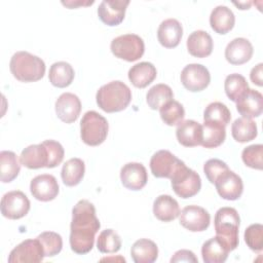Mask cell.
<instances>
[{"mask_svg": "<svg viewBox=\"0 0 263 263\" xmlns=\"http://www.w3.org/2000/svg\"><path fill=\"white\" fill-rule=\"evenodd\" d=\"M182 160L176 157L168 150H159L150 159V170L156 178L171 179Z\"/></svg>", "mask_w": 263, "mask_h": 263, "instance_id": "4fadbf2b", "label": "cell"}, {"mask_svg": "<svg viewBox=\"0 0 263 263\" xmlns=\"http://www.w3.org/2000/svg\"><path fill=\"white\" fill-rule=\"evenodd\" d=\"M176 137L178 142L185 147L198 146L202 140V126L195 120H184L178 124Z\"/></svg>", "mask_w": 263, "mask_h": 263, "instance_id": "7402d4cb", "label": "cell"}, {"mask_svg": "<svg viewBox=\"0 0 263 263\" xmlns=\"http://www.w3.org/2000/svg\"><path fill=\"white\" fill-rule=\"evenodd\" d=\"M20 162L14 152L8 150L0 152V173L3 183H9L17 177L21 171Z\"/></svg>", "mask_w": 263, "mask_h": 263, "instance_id": "d6a6232c", "label": "cell"}, {"mask_svg": "<svg viewBox=\"0 0 263 263\" xmlns=\"http://www.w3.org/2000/svg\"><path fill=\"white\" fill-rule=\"evenodd\" d=\"M93 3V1L90 2H83V1H68V2H62L63 5L69 7V8H76L78 6H83V5H91Z\"/></svg>", "mask_w": 263, "mask_h": 263, "instance_id": "bcb514c9", "label": "cell"}, {"mask_svg": "<svg viewBox=\"0 0 263 263\" xmlns=\"http://www.w3.org/2000/svg\"><path fill=\"white\" fill-rule=\"evenodd\" d=\"M231 119V113L226 105L220 102H214L206 106L203 112V120L208 122H217L226 126Z\"/></svg>", "mask_w": 263, "mask_h": 263, "instance_id": "d590c367", "label": "cell"}, {"mask_svg": "<svg viewBox=\"0 0 263 263\" xmlns=\"http://www.w3.org/2000/svg\"><path fill=\"white\" fill-rule=\"evenodd\" d=\"M227 170H229L228 165L220 160V159H217V158H213V159H209L204 165H203V172H204V175L206 176L208 180L210 181V183L214 184L216 179L221 175L223 174L224 172H226Z\"/></svg>", "mask_w": 263, "mask_h": 263, "instance_id": "7bdbcfd3", "label": "cell"}, {"mask_svg": "<svg viewBox=\"0 0 263 263\" xmlns=\"http://www.w3.org/2000/svg\"><path fill=\"white\" fill-rule=\"evenodd\" d=\"M43 144L46 146L47 151H48V157H49V162L47 167L52 168L58 166L64 159L65 151L63 146L53 140H46L43 141Z\"/></svg>", "mask_w": 263, "mask_h": 263, "instance_id": "b9f144b4", "label": "cell"}, {"mask_svg": "<svg viewBox=\"0 0 263 263\" xmlns=\"http://www.w3.org/2000/svg\"><path fill=\"white\" fill-rule=\"evenodd\" d=\"M224 89L226 96L232 102H236L239 97L249 89V84L242 75L233 73L225 78Z\"/></svg>", "mask_w": 263, "mask_h": 263, "instance_id": "e575fe53", "label": "cell"}, {"mask_svg": "<svg viewBox=\"0 0 263 263\" xmlns=\"http://www.w3.org/2000/svg\"><path fill=\"white\" fill-rule=\"evenodd\" d=\"M100 227L101 224L96 216L95 205L86 199L79 200L72 210L71 250L78 255L90 252L95 243V235Z\"/></svg>", "mask_w": 263, "mask_h": 263, "instance_id": "6da1fadb", "label": "cell"}, {"mask_svg": "<svg viewBox=\"0 0 263 263\" xmlns=\"http://www.w3.org/2000/svg\"><path fill=\"white\" fill-rule=\"evenodd\" d=\"M98 106L107 113L124 110L132 100V90L122 81L115 80L102 85L96 95Z\"/></svg>", "mask_w": 263, "mask_h": 263, "instance_id": "7a4b0ae2", "label": "cell"}, {"mask_svg": "<svg viewBox=\"0 0 263 263\" xmlns=\"http://www.w3.org/2000/svg\"><path fill=\"white\" fill-rule=\"evenodd\" d=\"M202 126L201 146L204 148H216L220 146L226 138L225 126L217 122L204 121Z\"/></svg>", "mask_w": 263, "mask_h": 263, "instance_id": "1f68e13d", "label": "cell"}, {"mask_svg": "<svg viewBox=\"0 0 263 263\" xmlns=\"http://www.w3.org/2000/svg\"><path fill=\"white\" fill-rule=\"evenodd\" d=\"M230 250L225 241L215 236L206 240L201 247L202 260L205 263H223L226 261Z\"/></svg>", "mask_w": 263, "mask_h": 263, "instance_id": "cb8c5ba5", "label": "cell"}, {"mask_svg": "<svg viewBox=\"0 0 263 263\" xmlns=\"http://www.w3.org/2000/svg\"><path fill=\"white\" fill-rule=\"evenodd\" d=\"M180 213L178 201L171 195H159L153 202V214L159 221L171 222L178 218Z\"/></svg>", "mask_w": 263, "mask_h": 263, "instance_id": "d4e9b609", "label": "cell"}, {"mask_svg": "<svg viewBox=\"0 0 263 263\" xmlns=\"http://www.w3.org/2000/svg\"><path fill=\"white\" fill-rule=\"evenodd\" d=\"M30 211V200L27 195L18 190L5 193L1 199V214L10 220L25 217Z\"/></svg>", "mask_w": 263, "mask_h": 263, "instance_id": "ba28073f", "label": "cell"}, {"mask_svg": "<svg viewBox=\"0 0 263 263\" xmlns=\"http://www.w3.org/2000/svg\"><path fill=\"white\" fill-rule=\"evenodd\" d=\"M9 69L15 79L22 82H35L45 74V64L39 57L28 51H17L10 60Z\"/></svg>", "mask_w": 263, "mask_h": 263, "instance_id": "3957f363", "label": "cell"}, {"mask_svg": "<svg viewBox=\"0 0 263 263\" xmlns=\"http://www.w3.org/2000/svg\"><path fill=\"white\" fill-rule=\"evenodd\" d=\"M156 68L152 63L141 62L134 65L128 71V79L138 88L148 86L156 78Z\"/></svg>", "mask_w": 263, "mask_h": 263, "instance_id": "4316f807", "label": "cell"}, {"mask_svg": "<svg viewBox=\"0 0 263 263\" xmlns=\"http://www.w3.org/2000/svg\"><path fill=\"white\" fill-rule=\"evenodd\" d=\"M235 24L234 13L230 8L224 5L215 7L210 15L211 28L218 34L224 35L232 30Z\"/></svg>", "mask_w": 263, "mask_h": 263, "instance_id": "484cf974", "label": "cell"}, {"mask_svg": "<svg viewBox=\"0 0 263 263\" xmlns=\"http://www.w3.org/2000/svg\"><path fill=\"white\" fill-rule=\"evenodd\" d=\"M59 184L52 175L43 174L36 176L30 183V191L33 197L40 201H50L59 194Z\"/></svg>", "mask_w": 263, "mask_h": 263, "instance_id": "5bb4252c", "label": "cell"}, {"mask_svg": "<svg viewBox=\"0 0 263 263\" xmlns=\"http://www.w3.org/2000/svg\"><path fill=\"white\" fill-rule=\"evenodd\" d=\"M109 124L107 119L96 111H87L80 121V137L88 146H99L107 138Z\"/></svg>", "mask_w": 263, "mask_h": 263, "instance_id": "5b68a950", "label": "cell"}, {"mask_svg": "<svg viewBox=\"0 0 263 263\" xmlns=\"http://www.w3.org/2000/svg\"><path fill=\"white\" fill-rule=\"evenodd\" d=\"M245 241L254 252H261L263 249V226L259 223L250 225L245 230Z\"/></svg>", "mask_w": 263, "mask_h": 263, "instance_id": "60d3db41", "label": "cell"}, {"mask_svg": "<svg viewBox=\"0 0 263 263\" xmlns=\"http://www.w3.org/2000/svg\"><path fill=\"white\" fill-rule=\"evenodd\" d=\"M120 180L125 188L134 191L141 190L148 181L146 167L139 162H128L121 167Z\"/></svg>", "mask_w": 263, "mask_h": 263, "instance_id": "e0dca14e", "label": "cell"}, {"mask_svg": "<svg viewBox=\"0 0 263 263\" xmlns=\"http://www.w3.org/2000/svg\"><path fill=\"white\" fill-rule=\"evenodd\" d=\"M262 67L263 64L260 63L257 66H255L250 74V78L252 80V82L258 86H262L263 85V81H262Z\"/></svg>", "mask_w": 263, "mask_h": 263, "instance_id": "f6af8a7d", "label": "cell"}, {"mask_svg": "<svg viewBox=\"0 0 263 263\" xmlns=\"http://www.w3.org/2000/svg\"><path fill=\"white\" fill-rule=\"evenodd\" d=\"M55 113L58 117L66 123L75 122L81 111V102L79 98L71 92L62 93L55 101Z\"/></svg>", "mask_w": 263, "mask_h": 263, "instance_id": "2e32d148", "label": "cell"}, {"mask_svg": "<svg viewBox=\"0 0 263 263\" xmlns=\"http://www.w3.org/2000/svg\"><path fill=\"white\" fill-rule=\"evenodd\" d=\"M160 117L162 121L170 125H178L181 123L185 117V110L182 104H180L178 101L172 100L165 105H163L160 109Z\"/></svg>", "mask_w": 263, "mask_h": 263, "instance_id": "8d00e7d4", "label": "cell"}, {"mask_svg": "<svg viewBox=\"0 0 263 263\" xmlns=\"http://www.w3.org/2000/svg\"><path fill=\"white\" fill-rule=\"evenodd\" d=\"M263 146L261 144H254L246 147L241 152V158L245 164L255 170H262Z\"/></svg>", "mask_w": 263, "mask_h": 263, "instance_id": "ab89813d", "label": "cell"}, {"mask_svg": "<svg viewBox=\"0 0 263 263\" xmlns=\"http://www.w3.org/2000/svg\"><path fill=\"white\" fill-rule=\"evenodd\" d=\"M97 248L104 254L116 253L121 248V238L113 229L103 230L99 234Z\"/></svg>", "mask_w": 263, "mask_h": 263, "instance_id": "74e56055", "label": "cell"}, {"mask_svg": "<svg viewBox=\"0 0 263 263\" xmlns=\"http://www.w3.org/2000/svg\"><path fill=\"white\" fill-rule=\"evenodd\" d=\"M234 5H236L239 9H249V7L251 6V4H252V2H234L233 3Z\"/></svg>", "mask_w": 263, "mask_h": 263, "instance_id": "7dc6e473", "label": "cell"}, {"mask_svg": "<svg viewBox=\"0 0 263 263\" xmlns=\"http://www.w3.org/2000/svg\"><path fill=\"white\" fill-rule=\"evenodd\" d=\"M180 224L192 232L204 231L209 228L211 216L209 212L198 205H187L180 213Z\"/></svg>", "mask_w": 263, "mask_h": 263, "instance_id": "8fae6325", "label": "cell"}, {"mask_svg": "<svg viewBox=\"0 0 263 263\" xmlns=\"http://www.w3.org/2000/svg\"><path fill=\"white\" fill-rule=\"evenodd\" d=\"M43 247L38 238L26 239L18 243L9 254V263H20V262H41L44 258Z\"/></svg>", "mask_w": 263, "mask_h": 263, "instance_id": "30bf717a", "label": "cell"}, {"mask_svg": "<svg viewBox=\"0 0 263 263\" xmlns=\"http://www.w3.org/2000/svg\"><path fill=\"white\" fill-rule=\"evenodd\" d=\"M85 165L82 159L75 157L67 160L64 163L61 172L63 183L69 187L78 185L83 179Z\"/></svg>", "mask_w": 263, "mask_h": 263, "instance_id": "f546056e", "label": "cell"}, {"mask_svg": "<svg viewBox=\"0 0 263 263\" xmlns=\"http://www.w3.org/2000/svg\"><path fill=\"white\" fill-rule=\"evenodd\" d=\"M172 187L175 193L181 198H189L196 195L201 188V179L193 170L186 166L185 162L176 168L171 177Z\"/></svg>", "mask_w": 263, "mask_h": 263, "instance_id": "8992f818", "label": "cell"}, {"mask_svg": "<svg viewBox=\"0 0 263 263\" xmlns=\"http://www.w3.org/2000/svg\"><path fill=\"white\" fill-rule=\"evenodd\" d=\"M232 138L239 143H246L254 140L257 135V124L254 120L247 117H240L234 120L231 125Z\"/></svg>", "mask_w": 263, "mask_h": 263, "instance_id": "4dcf8cb0", "label": "cell"}, {"mask_svg": "<svg viewBox=\"0 0 263 263\" xmlns=\"http://www.w3.org/2000/svg\"><path fill=\"white\" fill-rule=\"evenodd\" d=\"M183 86L192 92L201 91L208 87L211 81L209 70L200 64H189L181 72Z\"/></svg>", "mask_w": 263, "mask_h": 263, "instance_id": "9c48e42d", "label": "cell"}, {"mask_svg": "<svg viewBox=\"0 0 263 263\" xmlns=\"http://www.w3.org/2000/svg\"><path fill=\"white\" fill-rule=\"evenodd\" d=\"M188 52L195 58L209 57L214 47L213 39L211 35L202 30L192 32L187 39Z\"/></svg>", "mask_w": 263, "mask_h": 263, "instance_id": "603a6c76", "label": "cell"}, {"mask_svg": "<svg viewBox=\"0 0 263 263\" xmlns=\"http://www.w3.org/2000/svg\"><path fill=\"white\" fill-rule=\"evenodd\" d=\"M183 36V28L176 18H167L161 22L157 30V39L165 48H174L179 45Z\"/></svg>", "mask_w": 263, "mask_h": 263, "instance_id": "ffe728a7", "label": "cell"}, {"mask_svg": "<svg viewBox=\"0 0 263 263\" xmlns=\"http://www.w3.org/2000/svg\"><path fill=\"white\" fill-rule=\"evenodd\" d=\"M128 4V0H104L98 8L99 18L107 26H117L123 21Z\"/></svg>", "mask_w": 263, "mask_h": 263, "instance_id": "9a60e30c", "label": "cell"}, {"mask_svg": "<svg viewBox=\"0 0 263 263\" xmlns=\"http://www.w3.org/2000/svg\"><path fill=\"white\" fill-rule=\"evenodd\" d=\"M112 53L126 62H135L142 58L145 51L143 39L136 34H124L114 38L110 45Z\"/></svg>", "mask_w": 263, "mask_h": 263, "instance_id": "52a82bcc", "label": "cell"}, {"mask_svg": "<svg viewBox=\"0 0 263 263\" xmlns=\"http://www.w3.org/2000/svg\"><path fill=\"white\" fill-rule=\"evenodd\" d=\"M215 231L216 235L221 237L230 252L238 247V228L239 215L233 208L224 206L217 211L215 215Z\"/></svg>", "mask_w": 263, "mask_h": 263, "instance_id": "277c9868", "label": "cell"}, {"mask_svg": "<svg viewBox=\"0 0 263 263\" xmlns=\"http://www.w3.org/2000/svg\"><path fill=\"white\" fill-rule=\"evenodd\" d=\"M130 255L136 263H153L158 257V248L154 241L141 238L132 246Z\"/></svg>", "mask_w": 263, "mask_h": 263, "instance_id": "83f0119b", "label": "cell"}, {"mask_svg": "<svg viewBox=\"0 0 263 263\" xmlns=\"http://www.w3.org/2000/svg\"><path fill=\"white\" fill-rule=\"evenodd\" d=\"M75 76L74 69L67 62L53 63L49 68L48 78L50 83L59 88L69 86Z\"/></svg>", "mask_w": 263, "mask_h": 263, "instance_id": "f1b7e54d", "label": "cell"}, {"mask_svg": "<svg viewBox=\"0 0 263 263\" xmlns=\"http://www.w3.org/2000/svg\"><path fill=\"white\" fill-rule=\"evenodd\" d=\"M174 99L172 88L163 83L153 85L146 95V101L148 106L152 110H158L163 105Z\"/></svg>", "mask_w": 263, "mask_h": 263, "instance_id": "836d02e7", "label": "cell"}, {"mask_svg": "<svg viewBox=\"0 0 263 263\" xmlns=\"http://www.w3.org/2000/svg\"><path fill=\"white\" fill-rule=\"evenodd\" d=\"M236 109L242 117L252 118L258 117L263 111V97L262 95L252 88L243 92L235 102Z\"/></svg>", "mask_w": 263, "mask_h": 263, "instance_id": "ac0fdd59", "label": "cell"}, {"mask_svg": "<svg viewBox=\"0 0 263 263\" xmlns=\"http://www.w3.org/2000/svg\"><path fill=\"white\" fill-rule=\"evenodd\" d=\"M20 161L21 164L31 170L47 167L49 157L46 146L42 142L41 144L30 145L26 147L21 153Z\"/></svg>", "mask_w": 263, "mask_h": 263, "instance_id": "44dd1931", "label": "cell"}, {"mask_svg": "<svg viewBox=\"0 0 263 263\" xmlns=\"http://www.w3.org/2000/svg\"><path fill=\"white\" fill-rule=\"evenodd\" d=\"M171 262H193L196 263L198 262L197 258L195 257L194 253L189 251V250H180L177 251L174 256L171 258Z\"/></svg>", "mask_w": 263, "mask_h": 263, "instance_id": "ee69618b", "label": "cell"}, {"mask_svg": "<svg viewBox=\"0 0 263 263\" xmlns=\"http://www.w3.org/2000/svg\"><path fill=\"white\" fill-rule=\"evenodd\" d=\"M215 186L218 194L226 200L238 199L243 191L241 178L234 172L227 170L221 174L215 181Z\"/></svg>", "mask_w": 263, "mask_h": 263, "instance_id": "7c38bea8", "label": "cell"}, {"mask_svg": "<svg viewBox=\"0 0 263 263\" xmlns=\"http://www.w3.org/2000/svg\"><path fill=\"white\" fill-rule=\"evenodd\" d=\"M40 240L45 257H53L58 255L63 248L62 236L53 231H45L37 236Z\"/></svg>", "mask_w": 263, "mask_h": 263, "instance_id": "f35d334b", "label": "cell"}, {"mask_svg": "<svg viewBox=\"0 0 263 263\" xmlns=\"http://www.w3.org/2000/svg\"><path fill=\"white\" fill-rule=\"evenodd\" d=\"M252 43L242 37L230 41L225 48V58L232 65H242L249 62L253 55Z\"/></svg>", "mask_w": 263, "mask_h": 263, "instance_id": "d6986e66", "label": "cell"}]
</instances>
